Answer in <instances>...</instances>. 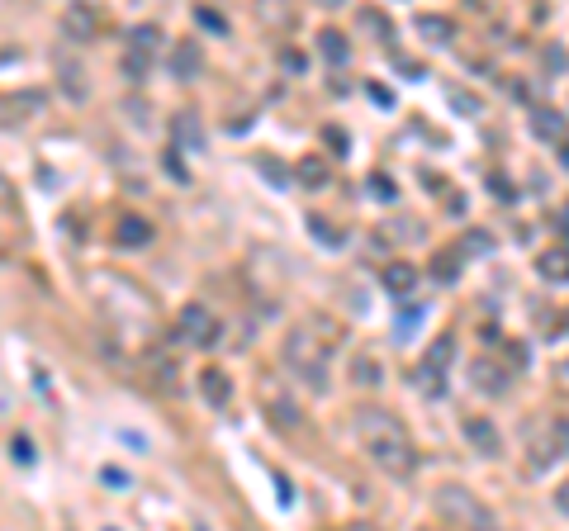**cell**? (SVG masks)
Returning <instances> with one entry per match:
<instances>
[{
  "label": "cell",
  "mask_w": 569,
  "mask_h": 531,
  "mask_svg": "<svg viewBox=\"0 0 569 531\" xmlns=\"http://www.w3.org/2000/svg\"><path fill=\"white\" fill-rule=\"evenodd\" d=\"M356 436H361V446L365 455L375 460L384 475H413V465H418V455H413V441H408V432L399 427L394 413H384V408H356Z\"/></svg>",
  "instance_id": "cell-1"
},
{
  "label": "cell",
  "mask_w": 569,
  "mask_h": 531,
  "mask_svg": "<svg viewBox=\"0 0 569 531\" xmlns=\"http://www.w3.org/2000/svg\"><path fill=\"white\" fill-rule=\"evenodd\" d=\"M285 366H290V375H299L304 384L323 389V384H327V351H323V337H313L308 327H295V332L285 337Z\"/></svg>",
  "instance_id": "cell-2"
},
{
  "label": "cell",
  "mask_w": 569,
  "mask_h": 531,
  "mask_svg": "<svg viewBox=\"0 0 569 531\" xmlns=\"http://www.w3.org/2000/svg\"><path fill=\"white\" fill-rule=\"evenodd\" d=\"M432 512L446 527H493V512L461 484H441L432 493Z\"/></svg>",
  "instance_id": "cell-3"
},
{
  "label": "cell",
  "mask_w": 569,
  "mask_h": 531,
  "mask_svg": "<svg viewBox=\"0 0 569 531\" xmlns=\"http://www.w3.org/2000/svg\"><path fill=\"white\" fill-rule=\"evenodd\" d=\"M176 332H181V342H190V346H214L218 342V318L204 309V304H185V309L176 313Z\"/></svg>",
  "instance_id": "cell-4"
},
{
  "label": "cell",
  "mask_w": 569,
  "mask_h": 531,
  "mask_svg": "<svg viewBox=\"0 0 569 531\" xmlns=\"http://www.w3.org/2000/svg\"><path fill=\"white\" fill-rule=\"evenodd\" d=\"M171 142H176V147H185V152H204V124H199V114H195V109L171 114Z\"/></svg>",
  "instance_id": "cell-5"
},
{
  "label": "cell",
  "mask_w": 569,
  "mask_h": 531,
  "mask_svg": "<svg viewBox=\"0 0 569 531\" xmlns=\"http://www.w3.org/2000/svg\"><path fill=\"white\" fill-rule=\"evenodd\" d=\"M62 33H67L72 43H85V38H95V10H90L85 0H72V5L62 10Z\"/></svg>",
  "instance_id": "cell-6"
},
{
  "label": "cell",
  "mask_w": 569,
  "mask_h": 531,
  "mask_svg": "<svg viewBox=\"0 0 569 531\" xmlns=\"http://www.w3.org/2000/svg\"><path fill=\"white\" fill-rule=\"evenodd\" d=\"M465 441H470L479 455H498L503 451V432L488 423V418H470V423H465Z\"/></svg>",
  "instance_id": "cell-7"
},
{
  "label": "cell",
  "mask_w": 569,
  "mask_h": 531,
  "mask_svg": "<svg viewBox=\"0 0 569 531\" xmlns=\"http://www.w3.org/2000/svg\"><path fill=\"white\" fill-rule=\"evenodd\" d=\"M199 394H204V403H214V408H223L228 398H233V375L218 370V366H209V370H199Z\"/></svg>",
  "instance_id": "cell-8"
},
{
  "label": "cell",
  "mask_w": 569,
  "mask_h": 531,
  "mask_svg": "<svg viewBox=\"0 0 569 531\" xmlns=\"http://www.w3.org/2000/svg\"><path fill=\"white\" fill-rule=\"evenodd\" d=\"M199 67H204V57H199V43H195V38H185V43L171 48V72H176L181 81L199 76Z\"/></svg>",
  "instance_id": "cell-9"
},
{
  "label": "cell",
  "mask_w": 569,
  "mask_h": 531,
  "mask_svg": "<svg viewBox=\"0 0 569 531\" xmlns=\"http://www.w3.org/2000/svg\"><path fill=\"white\" fill-rule=\"evenodd\" d=\"M531 129H536V138H555V142H565L569 124H565V114H560V109L541 105V109H531Z\"/></svg>",
  "instance_id": "cell-10"
},
{
  "label": "cell",
  "mask_w": 569,
  "mask_h": 531,
  "mask_svg": "<svg viewBox=\"0 0 569 531\" xmlns=\"http://www.w3.org/2000/svg\"><path fill=\"white\" fill-rule=\"evenodd\" d=\"M295 176H299V186H304V190H323L327 181H332V171H327V161L318 157V152H308V157L299 161Z\"/></svg>",
  "instance_id": "cell-11"
},
{
  "label": "cell",
  "mask_w": 569,
  "mask_h": 531,
  "mask_svg": "<svg viewBox=\"0 0 569 531\" xmlns=\"http://www.w3.org/2000/svg\"><path fill=\"white\" fill-rule=\"evenodd\" d=\"M114 238L124 242V247H142V242L152 238V228H147V218H138V213H124V218H119V228H114Z\"/></svg>",
  "instance_id": "cell-12"
},
{
  "label": "cell",
  "mask_w": 569,
  "mask_h": 531,
  "mask_svg": "<svg viewBox=\"0 0 569 531\" xmlns=\"http://www.w3.org/2000/svg\"><path fill=\"white\" fill-rule=\"evenodd\" d=\"M470 384L484 389V394H503V389H508V379H503V370H498L493 361H479V366L470 370Z\"/></svg>",
  "instance_id": "cell-13"
},
{
  "label": "cell",
  "mask_w": 569,
  "mask_h": 531,
  "mask_svg": "<svg viewBox=\"0 0 569 531\" xmlns=\"http://www.w3.org/2000/svg\"><path fill=\"white\" fill-rule=\"evenodd\" d=\"M413 285H418V270H413L408 261H389L384 266V290L389 294H408Z\"/></svg>",
  "instance_id": "cell-14"
},
{
  "label": "cell",
  "mask_w": 569,
  "mask_h": 531,
  "mask_svg": "<svg viewBox=\"0 0 569 531\" xmlns=\"http://www.w3.org/2000/svg\"><path fill=\"white\" fill-rule=\"evenodd\" d=\"M541 275L545 280H555V285H569V252L565 247H555V252H541Z\"/></svg>",
  "instance_id": "cell-15"
},
{
  "label": "cell",
  "mask_w": 569,
  "mask_h": 531,
  "mask_svg": "<svg viewBox=\"0 0 569 531\" xmlns=\"http://www.w3.org/2000/svg\"><path fill=\"white\" fill-rule=\"evenodd\" d=\"M318 53H323V62H332V67H342L352 48H347V38H342L337 28H323V33H318Z\"/></svg>",
  "instance_id": "cell-16"
},
{
  "label": "cell",
  "mask_w": 569,
  "mask_h": 531,
  "mask_svg": "<svg viewBox=\"0 0 569 531\" xmlns=\"http://www.w3.org/2000/svg\"><path fill=\"white\" fill-rule=\"evenodd\" d=\"M129 48L142 57H152L157 48H162V28H152V24H138L133 33H129Z\"/></svg>",
  "instance_id": "cell-17"
},
{
  "label": "cell",
  "mask_w": 569,
  "mask_h": 531,
  "mask_svg": "<svg viewBox=\"0 0 569 531\" xmlns=\"http://www.w3.org/2000/svg\"><path fill=\"white\" fill-rule=\"evenodd\" d=\"M266 413H271V423H275V427H295V423H299V408L290 403V398L266 394Z\"/></svg>",
  "instance_id": "cell-18"
},
{
  "label": "cell",
  "mask_w": 569,
  "mask_h": 531,
  "mask_svg": "<svg viewBox=\"0 0 569 531\" xmlns=\"http://www.w3.org/2000/svg\"><path fill=\"white\" fill-rule=\"evenodd\" d=\"M432 280L436 285H456L461 280V261H456V252H441L432 261Z\"/></svg>",
  "instance_id": "cell-19"
},
{
  "label": "cell",
  "mask_w": 569,
  "mask_h": 531,
  "mask_svg": "<svg viewBox=\"0 0 569 531\" xmlns=\"http://www.w3.org/2000/svg\"><path fill=\"white\" fill-rule=\"evenodd\" d=\"M451 356H456V342H451V337H436V342L427 346V361H422V366H432V370H446V366H451Z\"/></svg>",
  "instance_id": "cell-20"
},
{
  "label": "cell",
  "mask_w": 569,
  "mask_h": 531,
  "mask_svg": "<svg viewBox=\"0 0 569 531\" xmlns=\"http://www.w3.org/2000/svg\"><path fill=\"white\" fill-rule=\"evenodd\" d=\"M356 24L365 28V33H370V38H389V19H384V15H379L375 5H365V10H361V15H356Z\"/></svg>",
  "instance_id": "cell-21"
},
{
  "label": "cell",
  "mask_w": 569,
  "mask_h": 531,
  "mask_svg": "<svg viewBox=\"0 0 569 531\" xmlns=\"http://www.w3.org/2000/svg\"><path fill=\"white\" fill-rule=\"evenodd\" d=\"M147 370H152V379L162 384V389H176V361H166V356H147Z\"/></svg>",
  "instance_id": "cell-22"
},
{
  "label": "cell",
  "mask_w": 569,
  "mask_h": 531,
  "mask_svg": "<svg viewBox=\"0 0 569 531\" xmlns=\"http://www.w3.org/2000/svg\"><path fill=\"white\" fill-rule=\"evenodd\" d=\"M352 379L356 384H379V361L375 356H356L352 361Z\"/></svg>",
  "instance_id": "cell-23"
},
{
  "label": "cell",
  "mask_w": 569,
  "mask_h": 531,
  "mask_svg": "<svg viewBox=\"0 0 569 531\" xmlns=\"http://www.w3.org/2000/svg\"><path fill=\"white\" fill-rule=\"evenodd\" d=\"M57 72H62V81H67V95H76V100H81V95H85V81H81V67H76V62H67V57H62V62H57Z\"/></svg>",
  "instance_id": "cell-24"
},
{
  "label": "cell",
  "mask_w": 569,
  "mask_h": 531,
  "mask_svg": "<svg viewBox=\"0 0 569 531\" xmlns=\"http://www.w3.org/2000/svg\"><path fill=\"white\" fill-rule=\"evenodd\" d=\"M418 322H422V309H418V304H408L404 313H399V322H394V332H399V342H408V337L418 332Z\"/></svg>",
  "instance_id": "cell-25"
},
{
  "label": "cell",
  "mask_w": 569,
  "mask_h": 531,
  "mask_svg": "<svg viewBox=\"0 0 569 531\" xmlns=\"http://www.w3.org/2000/svg\"><path fill=\"white\" fill-rule=\"evenodd\" d=\"M308 233H313L318 242H327V247H337V242H342V233H337V228H332L327 218H318V213L308 218Z\"/></svg>",
  "instance_id": "cell-26"
},
{
  "label": "cell",
  "mask_w": 569,
  "mask_h": 531,
  "mask_svg": "<svg viewBox=\"0 0 569 531\" xmlns=\"http://www.w3.org/2000/svg\"><path fill=\"white\" fill-rule=\"evenodd\" d=\"M261 19H266V24H285V19H290V5H285V0H261Z\"/></svg>",
  "instance_id": "cell-27"
},
{
  "label": "cell",
  "mask_w": 569,
  "mask_h": 531,
  "mask_svg": "<svg viewBox=\"0 0 569 531\" xmlns=\"http://www.w3.org/2000/svg\"><path fill=\"white\" fill-rule=\"evenodd\" d=\"M195 19H199L204 28H214V33H228V19H223L218 10H209V5H199V10H195Z\"/></svg>",
  "instance_id": "cell-28"
},
{
  "label": "cell",
  "mask_w": 569,
  "mask_h": 531,
  "mask_svg": "<svg viewBox=\"0 0 569 531\" xmlns=\"http://www.w3.org/2000/svg\"><path fill=\"white\" fill-rule=\"evenodd\" d=\"M418 28H422L427 38H436V43H441V38L451 33V24H446V19H432V15H422V19H418Z\"/></svg>",
  "instance_id": "cell-29"
},
{
  "label": "cell",
  "mask_w": 569,
  "mask_h": 531,
  "mask_svg": "<svg viewBox=\"0 0 569 531\" xmlns=\"http://www.w3.org/2000/svg\"><path fill=\"white\" fill-rule=\"evenodd\" d=\"M10 455H15L19 465H28V460H33V446H28V436H10Z\"/></svg>",
  "instance_id": "cell-30"
},
{
  "label": "cell",
  "mask_w": 569,
  "mask_h": 531,
  "mask_svg": "<svg viewBox=\"0 0 569 531\" xmlns=\"http://www.w3.org/2000/svg\"><path fill=\"white\" fill-rule=\"evenodd\" d=\"M503 361H508V366H513V370H522V366H527V346H517V342H508V346H503Z\"/></svg>",
  "instance_id": "cell-31"
},
{
  "label": "cell",
  "mask_w": 569,
  "mask_h": 531,
  "mask_svg": "<svg viewBox=\"0 0 569 531\" xmlns=\"http://www.w3.org/2000/svg\"><path fill=\"white\" fill-rule=\"evenodd\" d=\"M124 72H129V76H142V72H147V57H142V53H133V48H129V57H124Z\"/></svg>",
  "instance_id": "cell-32"
},
{
  "label": "cell",
  "mask_w": 569,
  "mask_h": 531,
  "mask_svg": "<svg viewBox=\"0 0 569 531\" xmlns=\"http://www.w3.org/2000/svg\"><path fill=\"white\" fill-rule=\"evenodd\" d=\"M256 166H261V171H266V176H271L275 186H285V181H290V176H285V171H280V161H271V157H256Z\"/></svg>",
  "instance_id": "cell-33"
},
{
  "label": "cell",
  "mask_w": 569,
  "mask_h": 531,
  "mask_svg": "<svg viewBox=\"0 0 569 531\" xmlns=\"http://www.w3.org/2000/svg\"><path fill=\"white\" fill-rule=\"evenodd\" d=\"M451 105L461 109V114H479V100H470L465 90H451Z\"/></svg>",
  "instance_id": "cell-34"
},
{
  "label": "cell",
  "mask_w": 569,
  "mask_h": 531,
  "mask_svg": "<svg viewBox=\"0 0 569 531\" xmlns=\"http://www.w3.org/2000/svg\"><path fill=\"white\" fill-rule=\"evenodd\" d=\"M370 195H375V199H394V186H389V176H370Z\"/></svg>",
  "instance_id": "cell-35"
},
{
  "label": "cell",
  "mask_w": 569,
  "mask_h": 531,
  "mask_svg": "<svg viewBox=\"0 0 569 531\" xmlns=\"http://www.w3.org/2000/svg\"><path fill=\"white\" fill-rule=\"evenodd\" d=\"M465 252H488L493 242H488V233H465V242H461Z\"/></svg>",
  "instance_id": "cell-36"
},
{
  "label": "cell",
  "mask_w": 569,
  "mask_h": 531,
  "mask_svg": "<svg viewBox=\"0 0 569 531\" xmlns=\"http://www.w3.org/2000/svg\"><path fill=\"white\" fill-rule=\"evenodd\" d=\"M166 171H171V176H176L181 186H185V181H190V171H185V166H181V157H176V147L166 152Z\"/></svg>",
  "instance_id": "cell-37"
},
{
  "label": "cell",
  "mask_w": 569,
  "mask_h": 531,
  "mask_svg": "<svg viewBox=\"0 0 569 531\" xmlns=\"http://www.w3.org/2000/svg\"><path fill=\"white\" fill-rule=\"evenodd\" d=\"M550 432H555V441H560V455H569V423H565V418H555Z\"/></svg>",
  "instance_id": "cell-38"
},
{
  "label": "cell",
  "mask_w": 569,
  "mask_h": 531,
  "mask_svg": "<svg viewBox=\"0 0 569 531\" xmlns=\"http://www.w3.org/2000/svg\"><path fill=\"white\" fill-rule=\"evenodd\" d=\"M323 138L332 142V152H337V157H347V133H342V129H323Z\"/></svg>",
  "instance_id": "cell-39"
},
{
  "label": "cell",
  "mask_w": 569,
  "mask_h": 531,
  "mask_svg": "<svg viewBox=\"0 0 569 531\" xmlns=\"http://www.w3.org/2000/svg\"><path fill=\"white\" fill-rule=\"evenodd\" d=\"M280 67H290V72H304V57H299L295 48H285V53H280Z\"/></svg>",
  "instance_id": "cell-40"
},
{
  "label": "cell",
  "mask_w": 569,
  "mask_h": 531,
  "mask_svg": "<svg viewBox=\"0 0 569 531\" xmlns=\"http://www.w3.org/2000/svg\"><path fill=\"white\" fill-rule=\"evenodd\" d=\"M555 507H560V512H565V517H569V479H565V484H560V489H555Z\"/></svg>",
  "instance_id": "cell-41"
},
{
  "label": "cell",
  "mask_w": 569,
  "mask_h": 531,
  "mask_svg": "<svg viewBox=\"0 0 569 531\" xmlns=\"http://www.w3.org/2000/svg\"><path fill=\"white\" fill-rule=\"evenodd\" d=\"M545 67H555V72H560V67H565V48H550V53H545Z\"/></svg>",
  "instance_id": "cell-42"
},
{
  "label": "cell",
  "mask_w": 569,
  "mask_h": 531,
  "mask_svg": "<svg viewBox=\"0 0 569 531\" xmlns=\"http://www.w3.org/2000/svg\"><path fill=\"white\" fill-rule=\"evenodd\" d=\"M318 5H327V10H337V5H342V0H318Z\"/></svg>",
  "instance_id": "cell-43"
},
{
  "label": "cell",
  "mask_w": 569,
  "mask_h": 531,
  "mask_svg": "<svg viewBox=\"0 0 569 531\" xmlns=\"http://www.w3.org/2000/svg\"><path fill=\"white\" fill-rule=\"evenodd\" d=\"M565 233H569V204H565Z\"/></svg>",
  "instance_id": "cell-44"
},
{
  "label": "cell",
  "mask_w": 569,
  "mask_h": 531,
  "mask_svg": "<svg viewBox=\"0 0 569 531\" xmlns=\"http://www.w3.org/2000/svg\"><path fill=\"white\" fill-rule=\"evenodd\" d=\"M565 166H569V147H565Z\"/></svg>",
  "instance_id": "cell-45"
},
{
  "label": "cell",
  "mask_w": 569,
  "mask_h": 531,
  "mask_svg": "<svg viewBox=\"0 0 569 531\" xmlns=\"http://www.w3.org/2000/svg\"><path fill=\"white\" fill-rule=\"evenodd\" d=\"M565 327H569V313H565Z\"/></svg>",
  "instance_id": "cell-46"
}]
</instances>
